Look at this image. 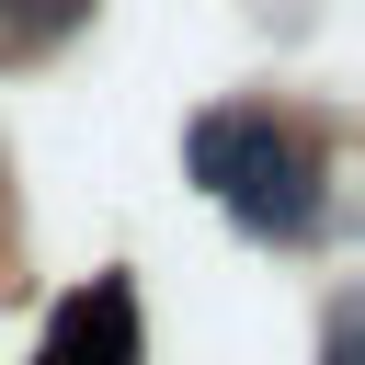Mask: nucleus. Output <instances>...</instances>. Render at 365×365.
Listing matches in <instances>:
<instances>
[{
  "label": "nucleus",
  "instance_id": "1",
  "mask_svg": "<svg viewBox=\"0 0 365 365\" xmlns=\"http://www.w3.org/2000/svg\"><path fill=\"white\" fill-rule=\"evenodd\" d=\"M182 171H194L251 240H274V251H308V240L331 228V148H319V125H297V114H274V103H217V114H194V125H182Z\"/></svg>",
  "mask_w": 365,
  "mask_h": 365
},
{
  "label": "nucleus",
  "instance_id": "2",
  "mask_svg": "<svg viewBox=\"0 0 365 365\" xmlns=\"http://www.w3.org/2000/svg\"><path fill=\"white\" fill-rule=\"evenodd\" d=\"M34 365H137V297L103 274V285H80L68 308H57V331H46V354Z\"/></svg>",
  "mask_w": 365,
  "mask_h": 365
},
{
  "label": "nucleus",
  "instance_id": "3",
  "mask_svg": "<svg viewBox=\"0 0 365 365\" xmlns=\"http://www.w3.org/2000/svg\"><path fill=\"white\" fill-rule=\"evenodd\" d=\"M91 0H0V57H46L57 34H80Z\"/></svg>",
  "mask_w": 365,
  "mask_h": 365
}]
</instances>
